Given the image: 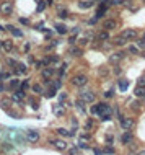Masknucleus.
Segmentation results:
<instances>
[{"label": "nucleus", "mask_w": 145, "mask_h": 155, "mask_svg": "<svg viewBox=\"0 0 145 155\" xmlns=\"http://www.w3.org/2000/svg\"><path fill=\"white\" fill-rule=\"evenodd\" d=\"M98 114L101 118V121H109L111 114H112V108L108 103H98Z\"/></svg>", "instance_id": "obj_1"}, {"label": "nucleus", "mask_w": 145, "mask_h": 155, "mask_svg": "<svg viewBox=\"0 0 145 155\" xmlns=\"http://www.w3.org/2000/svg\"><path fill=\"white\" fill-rule=\"evenodd\" d=\"M72 85L74 87H78V88H83L85 85H88V77L85 74H77V75H74L72 77Z\"/></svg>", "instance_id": "obj_2"}, {"label": "nucleus", "mask_w": 145, "mask_h": 155, "mask_svg": "<svg viewBox=\"0 0 145 155\" xmlns=\"http://www.w3.org/2000/svg\"><path fill=\"white\" fill-rule=\"evenodd\" d=\"M78 98L85 103H95L96 101V95L93 90H82L78 93Z\"/></svg>", "instance_id": "obj_3"}, {"label": "nucleus", "mask_w": 145, "mask_h": 155, "mask_svg": "<svg viewBox=\"0 0 145 155\" xmlns=\"http://www.w3.org/2000/svg\"><path fill=\"white\" fill-rule=\"evenodd\" d=\"M121 36H122L124 39H127V41H132V39L139 38V33H137L135 28H126V30L121 31Z\"/></svg>", "instance_id": "obj_4"}, {"label": "nucleus", "mask_w": 145, "mask_h": 155, "mask_svg": "<svg viewBox=\"0 0 145 155\" xmlns=\"http://www.w3.org/2000/svg\"><path fill=\"white\" fill-rule=\"evenodd\" d=\"M124 55H126V52H124V51H114L112 54H109L108 61H109L111 65H116V64H119V62L124 59Z\"/></svg>", "instance_id": "obj_5"}, {"label": "nucleus", "mask_w": 145, "mask_h": 155, "mask_svg": "<svg viewBox=\"0 0 145 155\" xmlns=\"http://www.w3.org/2000/svg\"><path fill=\"white\" fill-rule=\"evenodd\" d=\"M119 122H121V128H122L124 131H132L134 126H135V121L132 118H129V116H122L119 119Z\"/></svg>", "instance_id": "obj_6"}, {"label": "nucleus", "mask_w": 145, "mask_h": 155, "mask_svg": "<svg viewBox=\"0 0 145 155\" xmlns=\"http://www.w3.org/2000/svg\"><path fill=\"white\" fill-rule=\"evenodd\" d=\"M11 11H13V2H10V0H3V2L0 3V13H2L3 17H7V15H10Z\"/></svg>", "instance_id": "obj_7"}, {"label": "nucleus", "mask_w": 145, "mask_h": 155, "mask_svg": "<svg viewBox=\"0 0 145 155\" xmlns=\"http://www.w3.org/2000/svg\"><path fill=\"white\" fill-rule=\"evenodd\" d=\"M51 144L55 147V149L57 150H60V152H64V150H68V144L65 141H64V139H51Z\"/></svg>", "instance_id": "obj_8"}, {"label": "nucleus", "mask_w": 145, "mask_h": 155, "mask_svg": "<svg viewBox=\"0 0 145 155\" xmlns=\"http://www.w3.org/2000/svg\"><path fill=\"white\" fill-rule=\"evenodd\" d=\"M26 141L30 142V144H36V142L39 141V131L30 129V131L26 132Z\"/></svg>", "instance_id": "obj_9"}, {"label": "nucleus", "mask_w": 145, "mask_h": 155, "mask_svg": "<svg viewBox=\"0 0 145 155\" xmlns=\"http://www.w3.org/2000/svg\"><path fill=\"white\" fill-rule=\"evenodd\" d=\"M25 96H26V93H25V90H17L13 95H11V101L13 103H23V100H25Z\"/></svg>", "instance_id": "obj_10"}, {"label": "nucleus", "mask_w": 145, "mask_h": 155, "mask_svg": "<svg viewBox=\"0 0 145 155\" xmlns=\"http://www.w3.org/2000/svg\"><path fill=\"white\" fill-rule=\"evenodd\" d=\"M103 30H108V31H111V30H116V28H118V21H116V20H104L103 21Z\"/></svg>", "instance_id": "obj_11"}, {"label": "nucleus", "mask_w": 145, "mask_h": 155, "mask_svg": "<svg viewBox=\"0 0 145 155\" xmlns=\"http://www.w3.org/2000/svg\"><path fill=\"white\" fill-rule=\"evenodd\" d=\"M52 113H54V116L62 118L64 114H65V106L64 105H54L52 106Z\"/></svg>", "instance_id": "obj_12"}, {"label": "nucleus", "mask_w": 145, "mask_h": 155, "mask_svg": "<svg viewBox=\"0 0 145 155\" xmlns=\"http://www.w3.org/2000/svg\"><path fill=\"white\" fill-rule=\"evenodd\" d=\"M55 74V67H51V65H47L46 69H43V72H41V75H43V78H52V75Z\"/></svg>", "instance_id": "obj_13"}, {"label": "nucleus", "mask_w": 145, "mask_h": 155, "mask_svg": "<svg viewBox=\"0 0 145 155\" xmlns=\"http://www.w3.org/2000/svg\"><path fill=\"white\" fill-rule=\"evenodd\" d=\"M121 141H122L124 145H129L132 141H134V134H132L131 131H126V132L122 134V137H121Z\"/></svg>", "instance_id": "obj_14"}, {"label": "nucleus", "mask_w": 145, "mask_h": 155, "mask_svg": "<svg viewBox=\"0 0 145 155\" xmlns=\"http://www.w3.org/2000/svg\"><path fill=\"white\" fill-rule=\"evenodd\" d=\"M93 5H95V0H80V2H78V7H80V8H83V10L91 8Z\"/></svg>", "instance_id": "obj_15"}, {"label": "nucleus", "mask_w": 145, "mask_h": 155, "mask_svg": "<svg viewBox=\"0 0 145 155\" xmlns=\"http://www.w3.org/2000/svg\"><path fill=\"white\" fill-rule=\"evenodd\" d=\"M96 39H98V41H108V39H109V31L108 30H103V31H99L98 34H96Z\"/></svg>", "instance_id": "obj_16"}, {"label": "nucleus", "mask_w": 145, "mask_h": 155, "mask_svg": "<svg viewBox=\"0 0 145 155\" xmlns=\"http://www.w3.org/2000/svg\"><path fill=\"white\" fill-rule=\"evenodd\" d=\"M55 132H57L60 137H72L74 136V131H68V129H64V128H59Z\"/></svg>", "instance_id": "obj_17"}, {"label": "nucleus", "mask_w": 145, "mask_h": 155, "mask_svg": "<svg viewBox=\"0 0 145 155\" xmlns=\"http://www.w3.org/2000/svg\"><path fill=\"white\" fill-rule=\"evenodd\" d=\"M118 88L121 91H127L129 88V80H126V78H119L118 80Z\"/></svg>", "instance_id": "obj_18"}, {"label": "nucleus", "mask_w": 145, "mask_h": 155, "mask_svg": "<svg viewBox=\"0 0 145 155\" xmlns=\"http://www.w3.org/2000/svg\"><path fill=\"white\" fill-rule=\"evenodd\" d=\"M5 30H8L10 33L13 34V36H17V38H21V36H23V31L17 30V28H15V26H11V25H7V26H5Z\"/></svg>", "instance_id": "obj_19"}, {"label": "nucleus", "mask_w": 145, "mask_h": 155, "mask_svg": "<svg viewBox=\"0 0 145 155\" xmlns=\"http://www.w3.org/2000/svg\"><path fill=\"white\" fill-rule=\"evenodd\" d=\"M134 95L137 98H143L145 96V87L143 85H137L135 90H134Z\"/></svg>", "instance_id": "obj_20"}, {"label": "nucleus", "mask_w": 145, "mask_h": 155, "mask_svg": "<svg viewBox=\"0 0 145 155\" xmlns=\"http://www.w3.org/2000/svg\"><path fill=\"white\" fill-rule=\"evenodd\" d=\"M2 46H3V49H5L7 52H10V51L13 49V41H11V39H3Z\"/></svg>", "instance_id": "obj_21"}, {"label": "nucleus", "mask_w": 145, "mask_h": 155, "mask_svg": "<svg viewBox=\"0 0 145 155\" xmlns=\"http://www.w3.org/2000/svg\"><path fill=\"white\" fill-rule=\"evenodd\" d=\"M68 54H70V55H74V57H80V55L83 54V49H82V47H70Z\"/></svg>", "instance_id": "obj_22"}, {"label": "nucleus", "mask_w": 145, "mask_h": 155, "mask_svg": "<svg viewBox=\"0 0 145 155\" xmlns=\"http://www.w3.org/2000/svg\"><path fill=\"white\" fill-rule=\"evenodd\" d=\"M127 52H131V54H134V55H139L140 47L137 46V44H127Z\"/></svg>", "instance_id": "obj_23"}, {"label": "nucleus", "mask_w": 145, "mask_h": 155, "mask_svg": "<svg viewBox=\"0 0 145 155\" xmlns=\"http://www.w3.org/2000/svg\"><path fill=\"white\" fill-rule=\"evenodd\" d=\"M15 67H17V69H15V72H17V74H26V70H28L26 64H21V62H18Z\"/></svg>", "instance_id": "obj_24"}, {"label": "nucleus", "mask_w": 145, "mask_h": 155, "mask_svg": "<svg viewBox=\"0 0 145 155\" xmlns=\"http://www.w3.org/2000/svg\"><path fill=\"white\" fill-rule=\"evenodd\" d=\"M11 105V98H2V100H0V106H2L3 109H8V106Z\"/></svg>", "instance_id": "obj_25"}, {"label": "nucleus", "mask_w": 145, "mask_h": 155, "mask_svg": "<svg viewBox=\"0 0 145 155\" xmlns=\"http://www.w3.org/2000/svg\"><path fill=\"white\" fill-rule=\"evenodd\" d=\"M55 31H57V33L59 34H67V26L65 25H60V23H59V25H55Z\"/></svg>", "instance_id": "obj_26"}, {"label": "nucleus", "mask_w": 145, "mask_h": 155, "mask_svg": "<svg viewBox=\"0 0 145 155\" xmlns=\"http://www.w3.org/2000/svg\"><path fill=\"white\" fill-rule=\"evenodd\" d=\"M126 43H127V39H124L122 36H121V34L114 38V44H116V46H124Z\"/></svg>", "instance_id": "obj_27"}, {"label": "nucleus", "mask_w": 145, "mask_h": 155, "mask_svg": "<svg viewBox=\"0 0 145 155\" xmlns=\"http://www.w3.org/2000/svg\"><path fill=\"white\" fill-rule=\"evenodd\" d=\"M31 90H33L34 93H38V95L44 93V88H43V85H39V83H34V85L31 87Z\"/></svg>", "instance_id": "obj_28"}, {"label": "nucleus", "mask_w": 145, "mask_h": 155, "mask_svg": "<svg viewBox=\"0 0 145 155\" xmlns=\"http://www.w3.org/2000/svg\"><path fill=\"white\" fill-rule=\"evenodd\" d=\"M104 13H106V5H104V3H103V5H101V7H99V8H98V11H96L95 18H101Z\"/></svg>", "instance_id": "obj_29"}, {"label": "nucleus", "mask_w": 145, "mask_h": 155, "mask_svg": "<svg viewBox=\"0 0 145 155\" xmlns=\"http://www.w3.org/2000/svg\"><path fill=\"white\" fill-rule=\"evenodd\" d=\"M83 105H85V101H82V100H77V101H75V108H77L82 114L85 113V108H83Z\"/></svg>", "instance_id": "obj_30"}, {"label": "nucleus", "mask_w": 145, "mask_h": 155, "mask_svg": "<svg viewBox=\"0 0 145 155\" xmlns=\"http://www.w3.org/2000/svg\"><path fill=\"white\" fill-rule=\"evenodd\" d=\"M108 74H109V69H108V67H99V69H98V75H99V77H106Z\"/></svg>", "instance_id": "obj_31"}, {"label": "nucleus", "mask_w": 145, "mask_h": 155, "mask_svg": "<svg viewBox=\"0 0 145 155\" xmlns=\"http://www.w3.org/2000/svg\"><path fill=\"white\" fill-rule=\"evenodd\" d=\"M109 3L114 7H122V5H126V0H109Z\"/></svg>", "instance_id": "obj_32"}, {"label": "nucleus", "mask_w": 145, "mask_h": 155, "mask_svg": "<svg viewBox=\"0 0 145 155\" xmlns=\"http://www.w3.org/2000/svg\"><path fill=\"white\" fill-rule=\"evenodd\" d=\"M137 46L140 49H145V38H137Z\"/></svg>", "instance_id": "obj_33"}, {"label": "nucleus", "mask_w": 145, "mask_h": 155, "mask_svg": "<svg viewBox=\"0 0 145 155\" xmlns=\"http://www.w3.org/2000/svg\"><path fill=\"white\" fill-rule=\"evenodd\" d=\"M93 126H95V121H93V119H88V121L85 122V128H87V131L93 129Z\"/></svg>", "instance_id": "obj_34"}, {"label": "nucleus", "mask_w": 145, "mask_h": 155, "mask_svg": "<svg viewBox=\"0 0 145 155\" xmlns=\"http://www.w3.org/2000/svg\"><path fill=\"white\" fill-rule=\"evenodd\" d=\"M78 139H82V141H90V139H91V136H90V134H87V132H82V134H80V136H78Z\"/></svg>", "instance_id": "obj_35"}, {"label": "nucleus", "mask_w": 145, "mask_h": 155, "mask_svg": "<svg viewBox=\"0 0 145 155\" xmlns=\"http://www.w3.org/2000/svg\"><path fill=\"white\" fill-rule=\"evenodd\" d=\"M20 85H21V82H20L18 78H15V80L10 82V87H11V88H17V87H20Z\"/></svg>", "instance_id": "obj_36"}, {"label": "nucleus", "mask_w": 145, "mask_h": 155, "mask_svg": "<svg viewBox=\"0 0 145 155\" xmlns=\"http://www.w3.org/2000/svg\"><path fill=\"white\" fill-rule=\"evenodd\" d=\"M68 155H80L78 147H72V149H68Z\"/></svg>", "instance_id": "obj_37"}, {"label": "nucleus", "mask_w": 145, "mask_h": 155, "mask_svg": "<svg viewBox=\"0 0 145 155\" xmlns=\"http://www.w3.org/2000/svg\"><path fill=\"white\" fill-rule=\"evenodd\" d=\"M67 17H68L67 10H59V18H67Z\"/></svg>", "instance_id": "obj_38"}, {"label": "nucleus", "mask_w": 145, "mask_h": 155, "mask_svg": "<svg viewBox=\"0 0 145 155\" xmlns=\"http://www.w3.org/2000/svg\"><path fill=\"white\" fill-rule=\"evenodd\" d=\"M28 87H30V82H28V80H25V82H21V85H20V88H21V90H28Z\"/></svg>", "instance_id": "obj_39"}, {"label": "nucleus", "mask_w": 145, "mask_h": 155, "mask_svg": "<svg viewBox=\"0 0 145 155\" xmlns=\"http://www.w3.org/2000/svg\"><path fill=\"white\" fill-rule=\"evenodd\" d=\"M90 113H91V114H98V103H96V105H93V106L90 108Z\"/></svg>", "instance_id": "obj_40"}, {"label": "nucleus", "mask_w": 145, "mask_h": 155, "mask_svg": "<svg viewBox=\"0 0 145 155\" xmlns=\"http://www.w3.org/2000/svg\"><path fill=\"white\" fill-rule=\"evenodd\" d=\"M112 72H114V75H121V74H122V69L116 64V67H114V70H112Z\"/></svg>", "instance_id": "obj_41"}, {"label": "nucleus", "mask_w": 145, "mask_h": 155, "mask_svg": "<svg viewBox=\"0 0 145 155\" xmlns=\"http://www.w3.org/2000/svg\"><path fill=\"white\" fill-rule=\"evenodd\" d=\"M46 96H47V98H52V96H55V88H51V90L46 93Z\"/></svg>", "instance_id": "obj_42"}, {"label": "nucleus", "mask_w": 145, "mask_h": 155, "mask_svg": "<svg viewBox=\"0 0 145 155\" xmlns=\"http://www.w3.org/2000/svg\"><path fill=\"white\" fill-rule=\"evenodd\" d=\"M103 96L104 98H112V96H114V91L109 90V91H106V93H103Z\"/></svg>", "instance_id": "obj_43"}, {"label": "nucleus", "mask_w": 145, "mask_h": 155, "mask_svg": "<svg viewBox=\"0 0 145 155\" xmlns=\"http://www.w3.org/2000/svg\"><path fill=\"white\" fill-rule=\"evenodd\" d=\"M7 64H8V65H17L18 62L15 61V59H10V57H7Z\"/></svg>", "instance_id": "obj_44"}, {"label": "nucleus", "mask_w": 145, "mask_h": 155, "mask_svg": "<svg viewBox=\"0 0 145 155\" xmlns=\"http://www.w3.org/2000/svg\"><path fill=\"white\" fill-rule=\"evenodd\" d=\"M5 78H10V74H8V72L0 74V82H2V80H5Z\"/></svg>", "instance_id": "obj_45"}, {"label": "nucleus", "mask_w": 145, "mask_h": 155, "mask_svg": "<svg viewBox=\"0 0 145 155\" xmlns=\"http://www.w3.org/2000/svg\"><path fill=\"white\" fill-rule=\"evenodd\" d=\"M137 85H143V87H145V75H143V77H139V80H137Z\"/></svg>", "instance_id": "obj_46"}, {"label": "nucleus", "mask_w": 145, "mask_h": 155, "mask_svg": "<svg viewBox=\"0 0 145 155\" xmlns=\"http://www.w3.org/2000/svg\"><path fill=\"white\" fill-rule=\"evenodd\" d=\"M20 23H21V25H30V20H28V18H20Z\"/></svg>", "instance_id": "obj_47"}, {"label": "nucleus", "mask_w": 145, "mask_h": 155, "mask_svg": "<svg viewBox=\"0 0 145 155\" xmlns=\"http://www.w3.org/2000/svg\"><path fill=\"white\" fill-rule=\"evenodd\" d=\"M60 85H62V82H60V80H55V82H54V88H55V90L60 88Z\"/></svg>", "instance_id": "obj_48"}, {"label": "nucleus", "mask_w": 145, "mask_h": 155, "mask_svg": "<svg viewBox=\"0 0 145 155\" xmlns=\"http://www.w3.org/2000/svg\"><path fill=\"white\" fill-rule=\"evenodd\" d=\"M104 152H106V153H114V149H112V147H106Z\"/></svg>", "instance_id": "obj_49"}, {"label": "nucleus", "mask_w": 145, "mask_h": 155, "mask_svg": "<svg viewBox=\"0 0 145 155\" xmlns=\"http://www.w3.org/2000/svg\"><path fill=\"white\" fill-rule=\"evenodd\" d=\"M72 126H74L75 129L78 128V122H77V119H75V118H72Z\"/></svg>", "instance_id": "obj_50"}, {"label": "nucleus", "mask_w": 145, "mask_h": 155, "mask_svg": "<svg viewBox=\"0 0 145 155\" xmlns=\"http://www.w3.org/2000/svg\"><path fill=\"white\" fill-rule=\"evenodd\" d=\"M44 10V3L43 2H39V5H38V11H43Z\"/></svg>", "instance_id": "obj_51"}, {"label": "nucleus", "mask_w": 145, "mask_h": 155, "mask_svg": "<svg viewBox=\"0 0 145 155\" xmlns=\"http://www.w3.org/2000/svg\"><path fill=\"white\" fill-rule=\"evenodd\" d=\"M87 43H88V39H87V38H83V39H80V44H82V46H85V44H87Z\"/></svg>", "instance_id": "obj_52"}, {"label": "nucleus", "mask_w": 145, "mask_h": 155, "mask_svg": "<svg viewBox=\"0 0 145 155\" xmlns=\"http://www.w3.org/2000/svg\"><path fill=\"white\" fill-rule=\"evenodd\" d=\"M93 152H95V155H103V152H101V150H99V149H95Z\"/></svg>", "instance_id": "obj_53"}, {"label": "nucleus", "mask_w": 145, "mask_h": 155, "mask_svg": "<svg viewBox=\"0 0 145 155\" xmlns=\"http://www.w3.org/2000/svg\"><path fill=\"white\" fill-rule=\"evenodd\" d=\"M59 100H60V101H64V100H67V95H60V96H59Z\"/></svg>", "instance_id": "obj_54"}, {"label": "nucleus", "mask_w": 145, "mask_h": 155, "mask_svg": "<svg viewBox=\"0 0 145 155\" xmlns=\"http://www.w3.org/2000/svg\"><path fill=\"white\" fill-rule=\"evenodd\" d=\"M72 33H74V34H77V33H80V28H74V30H72Z\"/></svg>", "instance_id": "obj_55"}, {"label": "nucleus", "mask_w": 145, "mask_h": 155, "mask_svg": "<svg viewBox=\"0 0 145 155\" xmlns=\"http://www.w3.org/2000/svg\"><path fill=\"white\" fill-rule=\"evenodd\" d=\"M52 3H54V0H47V2H46V5H52Z\"/></svg>", "instance_id": "obj_56"}, {"label": "nucleus", "mask_w": 145, "mask_h": 155, "mask_svg": "<svg viewBox=\"0 0 145 155\" xmlns=\"http://www.w3.org/2000/svg\"><path fill=\"white\" fill-rule=\"evenodd\" d=\"M3 90H5V87H3L2 83H0V91H3Z\"/></svg>", "instance_id": "obj_57"}, {"label": "nucleus", "mask_w": 145, "mask_h": 155, "mask_svg": "<svg viewBox=\"0 0 145 155\" xmlns=\"http://www.w3.org/2000/svg\"><path fill=\"white\" fill-rule=\"evenodd\" d=\"M137 155H145V150H142V152H139Z\"/></svg>", "instance_id": "obj_58"}, {"label": "nucleus", "mask_w": 145, "mask_h": 155, "mask_svg": "<svg viewBox=\"0 0 145 155\" xmlns=\"http://www.w3.org/2000/svg\"><path fill=\"white\" fill-rule=\"evenodd\" d=\"M127 155H137V153H135V152H129Z\"/></svg>", "instance_id": "obj_59"}, {"label": "nucleus", "mask_w": 145, "mask_h": 155, "mask_svg": "<svg viewBox=\"0 0 145 155\" xmlns=\"http://www.w3.org/2000/svg\"><path fill=\"white\" fill-rule=\"evenodd\" d=\"M142 38H145V33H143V34H142Z\"/></svg>", "instance_id": "obj_60"}, {"label": "nucleus", "mask_w": 145, "mask_h": 155, "mask_svg": "<svg viewBox=\"0 0 145 155\" xmlns=\"http://www.w3.org/2000/svg\"><path fill=\"white\" fill-rule=\"evenodd\" d=\"M143 100H145V96H143Z\"/></svg>", "instance_id": "obj_61"}]
</instances>
